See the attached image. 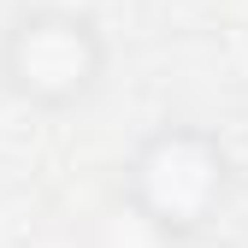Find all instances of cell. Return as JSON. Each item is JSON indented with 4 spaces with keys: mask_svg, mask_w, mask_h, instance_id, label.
Returning <instances> with one entry per match:
<instances>
[{
    "mask_svg": "<svg viewBox=\"0 0 248 248\" xmlns=\"http://www.w3.org/2000/svg\"><path fill=\"white\" fill-rule=\"evenodd\" d=\"M107 77V36L89 6L71 0H30L0 36V83L24 107L71 112Z\"/></svg>",
    "mask_w": 248,
    "mask_h": 248,
    "instance_id": "obj_2",
    "label": "cell"
},
{
    "mask_svg": "<svg viewBox=\"0 0 248 248\" xmlns=\"http://www.w3.org/2000/svg\"><path fill=\"white\" fill-rule=\"evenodd\" d=\"M231 148L207 124H160L124 160V207L148 219L166 242H195L231 201Z\"/></svg>",
    "mask_w": 248,
    "mask_h": 248,
    "instance_id": "obj_1",
    "label": "cell"
}]
</instances>
